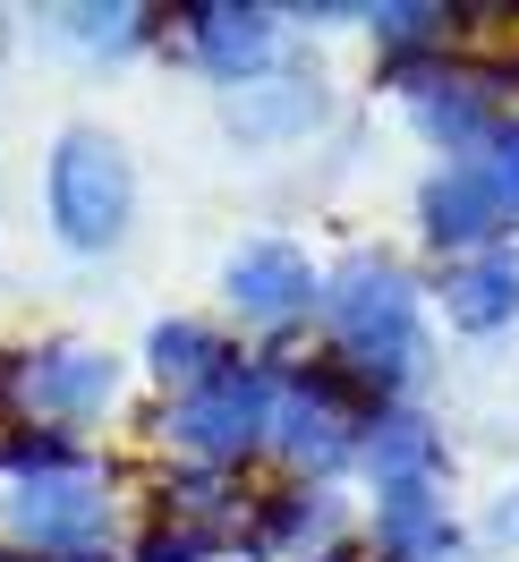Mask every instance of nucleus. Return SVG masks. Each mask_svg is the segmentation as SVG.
<instances>
[{"instance_id": "obj_1", "label": "nucleus", "mask_w": 519, "mask_h": 562, "mask_svg": "<svg viewBox=\"0 0 519 562\" xmlns=\"http://www.w3.org/2000/svg\"><path fill=\"white\" fill-rule=\"evenodd\" d=\"M324 316H332L341 375L358 392H392L417 367V341H426V333H417V299L383 256H358V265L324 290Z\"/></svg>"}, {"instance_id": "obj_2", "label": "nucleus", "mask_w": 519, "mask_h": 562, "mask_svg": "<svg viewBox=\"0 0 519 562\" xmlns=\"http://www.w3.org/2000/svg\"><path fill=\"white\" fill-rule=\"evenodd\" d=\"M43 196H52V231H60L77 256H103V247H120L128 213H137V179H128V154L111 137L69 128V137L52 145Z\"/></svg>"}, {"instance_id": "obj_18", "label": "nucleus", "mask_w": 519, "mask_h": 562, "mask_svg": "<svg viewBox=\"0 0 519 562\" xmlns=\"http://www.w3.org/2000/svg\"><path fill=\"white\" fill-rule=\"evenodd\" d=\"M307 562H358V554H341V546H315V554Z\"/></svg>"}, {"instance_id": "obj_16", "label": "nucleus", "mask_w": 519, "mask_h": 562, "mask_svg": "<svg viewBox=\"0 0 519 562\" xmlns=\"http://www.w3.org/2000/svg\"><path fill=\"white\" fill-rule=\"evenodd\" d=\"M477 171H485V188H494V205L519 222V128H503V137L477 154Z\"/></svg>"}, {"instance_id": "obj_15", "label": "nucleus", "mask_w": 519, "mask_h": 562, "mask_svg": "<svg viewBox=\"0 0 519 562\" xmlns=\"http://www.w3.org/2000/svg\"><path fill=\"white\" fill-rule=\"evenodd\" d=\"M69 35L86 43V52H128V43L154 35V18H145V9H69Z\"/></svg>"}, {"instance_id": "obj_17", "label": "nucleus", "mask_w": 519, "mask_h": 562, "mask_svg": "<svg viewBox=\"0 0 519 562\" xmlns=\"http://www.w3.org/2000/svg\"><path fill=\"white\" fill-rule=\"evenodd\" d=\"M494 537H503V546H519V486L494 503Z\"/></svg>"}, {"instance_id": "obj_10", "label": "nucleus", "mask_w": 519, "mask_h": 562, "mask_svg": "<svg viewBox=\"0 0 519 562\" xmlns=\"http://www.w3.org/2000/svg\"><path fill=\"white\" fill-rule=\"evenodd\" d=\"M443 316L460 333H494V324L519 316V256L511 247H485V256H460L443 281Z\"/></svg>"}, {"instance_id": "obj_3", "label": "nucleus", "mask_w": 519, "mask_h": 562, "mask_svg": "<svg viewBox=\"0 0 519 562\" xmlns=\"http://www.w3.org/2000/svg\"><path fill=\"white\" fill-rule=\"evenodd\" d=\"M162 435H171L179 452H196L205 469L247 460L256 443H273V367H247V358H230L213 384L179 392L171 409H162Z\"/></svg>"}, {"instance_id": "obj_11", "label": "nucleus", "mask_w": 519, "mask_h": 562, "mask_svg": "<svg viewBox=\"0 0 519 562\" xmlns=\"http://www.w3.org/2000/svg\"><path fill=\"white\" fill-rule=\"evenodd\" d=\"M315 86L307 77H247L239 94H230V128H239L247 145H290L315 128Z\"/></svg>"}, {"instance_id": "obj_6", "label": "nucleus", "mask_w": 519, "mask_h": 562, "mask_svg": "<svg viewBox=\"0 0 519 562\" xmlns=\"http://www.w3.org/2000/svg\"><path fill=\"white\" fill-rule=\"evenodd\" d=\"M358 409H366V392L349 384L341 367H273V452L281 460H298V469L349 460L366 443Z\"/></svg>"}, {"instance_id": "obj_14", "label": "nucleus", "mask_w": 519, "mask_h": 562, "mask_svg": "<svg viewBox=\"0 0 519 562\" xmlns=\"http://www.w3.org/2000/svg\"><path fill=\"white\" fill-rule=\"evenodd\" d=\"M145 358H154V375H162V384L196 392V384H213V375H222V367H230L239 350H230L222 333H205V324H154Z\"/></svg>"}, {"instance_id": "obj_5", "label": "nucleus", "mask_w": 519, "mask_h": 562, "mask_svg": "<svg viewBox=\"0 0 519 562\" xmlns=\"http://www.w3.org/2000/svg\"><path fill=\"white\" fill-rule=\"evenodd\" d=\"M9 537L26 546V562H103V537H111L103 469L26 477V486L9 494Z\"/></svg>"}, {"instance_id": "obj_19", "label": "nucleus", "mask_w": 519, "mask_h": 562, "mask_svg": "<svg viewBox=\"0 0 519 562\" xmlns=\"http://www.w3.org/2000/svg\"><path fill=\"white\" fill-rule=\"evenodd\" d=\"M0 562H26V554H0Z\"/></svg>"}, {"instance_id": "obj_8", "label": "nucleus", "mask_w": 519, "mask_h": 562, "mask_svg": "<svg viewBox=\"0 0 519 562\" xmlns=\"http://www.w3.org/2000/svg\"><path fill=\"white\" fill-rule=\"evenodd\" d=\"M417 213H426V239H435V247H469V256H485V247L511 231V213L494 205V188H485L477 154H469V162H443V171L426 179Z\"/></svg>"}, {"instance_id": "obj_7", "label": "nucleus", "mask_w": 519, "mask_h": 562, "mask_svg": "<svg viewBox=\"0 0 519 562\" xmlns=\"http://www.w3.org/2000/svg\"><path fill=\"white\" fill-rule=\"evenodd\" d=\"M222 290H230V307H239L247 324H298L315 299H324V273H315L290 239H256V247L230 256Z\"/></svg>"}, {"instance_id": "obj_13", "label": "nucleus", "mask_w": 519, "mask_h": 562, "mask_svg": "<svg viewBox=\"0 0 519 562\" xmlns=\"http://www.w3.org/2000/svg\"><path fill=\"white\" fill-rule=\"evenodd\" d=\"M375 554H383V562H443V554H451L443 494H435V486H417V494H375Z\"/></svg>"}, {"instance_id": "obj_12", "label": "nucleus", "mask_w": 519, "mask_h": 562, "mask_svg": "<svg viewBox=\"0 0 519 562\" xmlns=\"http://www.w3.org/2000/svg\"><path fill=\"white\" fill-rule=\"evenodd\" d=\"M366 469H375L383 494H417V486H443V443L426 418H375L366 426Z\"/></svg>"}, {"instance_id": "obj_4", "label": "nucleus", "mask_w": 519, "mask_h": 562, "mask_svg": "<svg viewBox=\"0 0 519 562\" xmlns=\"http://www.w3.org/2000/svg\"><path fill=\"white\" fill-rule=\"evenodd\" d=\"M0 401L18 409L26 426H52V435H69V426L103 418L111 401H120V367L103 350H77V341H52V350H18L0 358Z\"/></svg>"}, {"instance_id": "obj_9", "label": "nucleus", "mask_w": 519, "mask_h": 562, "mask_svg": "<svg viewBox=\"0 0 519 562\" xmlns=\"http://www.w3.org/2000/svg\"><path fill=\"white\" fill-rule=\"evenodd\" d=\"M273 9H230V0H213V9H188V52H196V69L222 77V86H247V77L273 60Z\"/></svg>"}]
</instances>
